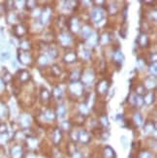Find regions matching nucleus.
Returning <instances> with one entry per match:
<instances>
[{
	"label": "nucleus",
	"mask_w": 157,
	"mask_h": 158,
	"mask_svg": "<svg viewBox=\"0 0 157 158\" xmlns=\"http://www.w3.org/2000/svg\"><path fill=\"white\" fill-rule=\"evenodd\" d=\"M94 79H95V75L94 73L91 71V70H86V71L83 73L81 77V80L83 84H86V86H89L93 83Z\"/></svg>",
	"instance_id": "nucleus-1"
},
{
	"label": "nucleus",
	"mask_w": 157,
	"mask_h": 158,
	"mask_svg": "<svg viewBox=\"0 0 157 158\" xmlns=\"http://www.w3.org/2000/svg\"><path fill=\"white\" fill-rule=\"evenodd\" d=\"M104 17H105V15H104L103 10L100 8L93 9L92 12H91V19H92V20L96 23H99L100 21L103 20Z\"/></svg>",
	"instance_id": "nucleus-2"
},
{
	"label": "nucleus",
	"mask_w": 157,
	"mask_h": 158,
	"mask_svg": "<svg viewBox=\"0 0 157 158\" xmlns=\"http://www.w3.org/2000/svg\"><path fill=\"white\" fill-rule=\"evenodd\" d=\"M18 59L23 65H27L31 62V56L27 51L20 50L19 53H18Z\"/></svg>",
	"instance_id": "nucleus-3"
},
{
	"label": "nucleus",
	"mask_w": 157,
	"mask_h": 158,
	"mask_svg": "<svg viewBox=\"0 0 157 158\" xmlns=\"http://www.w3.org/2000/svg\"><path fill=\"white\" fill-rule=\"evenodd\" d=\"M71 91L77 96H80V95H82L83 92V84L82 83H74L71 84Z\"/></svg>",
	"instance_id": "nucleus-4"
},
{
	"label": "nucleus",
	"mask_w": 157,
	"mask_h": 158,
	"mask_svg": "<svg viewBox=\"0 0 157 158\" xmlns=\"http://www.w3.org/2000/svg\"><path fill=\"white\" fill-rule=\"evenodd\" d=\"M137 44L141 48H145L149 45V39L148 37V35L145 34V33H142L138 36V39H137Z\"/></svg>",
	"instance_id": "nucleus-5"
},
{
	"label": "nucleus",
	"mask_w": 157,
	"mask_h": 158,
	"mask_svg": "<svg viewBox=\"0 0 157 158\" xmlns=\"http://www.w3.org/2000/svg\"><path fill=\"white\" fill-rule=\"evenodd\" d=\"M96 89H97V92L98 93L105 94L108 91V89H109V83H108V80H101V82L98 83L97 86H96Z\"/></svg>",
	"instance_id": "nucleus-6"
},
{
	"label": "nucleus",
	"mask_w": 157,
	"mask_h": 158,
	"mask_svg": "<svg viewBox=\"0 0 157 158\" xmlns=\"http://www.w3.org/2000/svg\"><path fill=\"white\" fill-rule=\"evenodd\" d=\"M69 28L72 32H78L80 30V23L77 18H72V19L68 21Z\"/></svg>",
	"instance_id": "nucleus-7"
},
{
	"label": "nucleus",
	"mask_w": 157,
	"mask_h": 158,
	"mask_svg": "<svg viewBox=\"0 0 157 158\" xmlns=\"http://www.w3.org/2000/svg\"><path fill=\"white\" fill-rule=\"evenodd\" d=\"M52 16V10H50L49 7H47V8L44 9V11L41 14V21L42 23H47L48 21L50 20V18Z\"/></svg>",
	"instance_id": "nucleus-8"
},
{
	"label": "nucleus",
	"mask_w": 157,
	"mask_h": 158,
	"mask_svg": "<svg viewBox=\"0 0 157 158\" xmlns=\"http://www.w3.org/2000/svg\"><path fill=\"white\" fill-rule=\"evenodd\" d=\"M23 148L20 146H15L11 150V156L12 158H21L23 157Z\"/></svg>",
	"instance_id": "nucleus-9"
},
{
	"label": "nucleus",
	"mask_w": 157,
	"mask_h": 158,
	"mask_svg": "<svg viewBox=\"0 0 157 158\" xmlns=\"http://www.w3.org/2000/svg\"><path fill=\"white\" fill-rule=\"evenodd\" d=\"M18 77H19V79L21 83H26L30 80V74H29V72L26 71V70H20V71H19Z\"/></svg>",
	"instance_id": "nucleus-10"
},
{
	"label": "nucleus",
	"mask_w": 157,
	"mask_h": 158,
	"mask_svg": "<svg viewBox=\"0 0 157 158\" xmlns=\"http://www.w3.org/2000/svg\"><path fill=\"white\" fill-rule=\"evenodd\" d=\"M143 84L147 89H152L156 86V80L155 78H152V76L148 77V78L145 80V83Z\"/></svg>",
	"instance_id": "nucleus-11"
},
{
	"label": "nucleus",
	"mask_w": 157,
	"mask_h": 158,
	"mask_svg": "<svg viewBox=\"0 0 157 158\" xmlns=\"http://www.w3.org/2000/svg\"><path fill=\"white\" fill-rule=\"evenodd\" d=\"M77 60V54L75 51H68L64 56V61L66 63H74Z\"/></svg>",
	"instance_id": "nucleus-12"
},
{
	"label": "nucleus",
	"mask_w": 157,
	"mask_h": 158,
	"mask_svg": "<svg viewBox=\"0 0 157 158\" xmlns=\"http://www.w3.org/2000/svg\"><path fill=\"white\" fill-rule=\"evenodd\" d=\"M59 40L61 42V45L64 46V47H67L71 44V37L70 35L67 34V33H62V34L59 36Z\"/></svg>",
	"instance_id": "nucleus-13"
},
{
	"label": "nucleus",
	"mask_w": 157,
	"mask_h": 158,
	"mask_svg": "<svg viewBox=\"0 0 157 158\" xmlns=\"http://www.w3.org/2000/svg\"><path fill=\"white\" fill-rule=\"evenodd\" d=\"M14 33L18 37H23L25 33H26V29H25V27L21 24L16 25V26L14 27Z\"/></svg>",
	"instance_id": "nucleus-14"
},
{
	"label": "nucleus",
	"mask_w": 157,
	"mask_h": 158,
	"mask_svg": "<svg viewBox=\"0 0 157 158\" xmlns=\"http://www.w3.org/2000/svg\"><path fill=\"white\" fill-rule=\"evenodd\" d=\"M78 139L80 140V142L83 143V144H87V143L90 141V135L87 133L86 131L83 130L79 133V138Z\"/></svg>",
	"instance_id": "nucleus-15"
},
{
	"label": "nucleus",
	"mask_w": 157,
	"mask_h": 158,
	"mask_svg": "<svg viewBox=\"0 0 157 158\" xmlns=\"http://www.w3.org/2000/svg\"><path fill=\"white\" fill-rule=\"evenodd\" d=\"M20 123L23 127H28L31 124V118L28 115H21L20 116Z\"/></svg>",
	"instance_id": "nucleus-16"
},
{
	"label": "nucleus",
	"mask_w": 157,
	"mask_h": 158,
	"mask_svg": "<svg viewBox=\"0 0 157 158\" xmlns=\"http://www.w3.org/2000/svg\"><path fill=\"white\" fill-rule=\"evenodd\" d=\"M143 98H144V105L149 106L154 102V94H153L152 92L145 93L143 96Z\"/></svg>",
	"instance_id": "nucleus-17"
},
{
	"label": "nucleus",
	"mask_w": 157,
	"mask_h": 158,
	"mask_svg": "<svg viewBox=\"0 0 157 158\" xmlns=\"http://www.w3.org/2000/svg\"><path fill=\"white\" fill-rule=\"evenodd\" d=\"M98 41H99V36H98L96 33H92L90 37L87 39V46L94 47L96 44H98Z\"/></svg>",
	"instance_id": "nucleus-18"
},
{
	"label": "nucleus",
	"mask_w": 157,
	"mask_h": 158,
	"mask_svg": "<svg viewBox=\"0 0 157 158\" xmlns=\"http://www.w3.org/2000/svg\"><path fill=\"white\" fill-rule=\"evenodd\" d=\"M114 59L115 61L118 63V65L122 64L123 61H124V54L122 53L121 50H115V54H114Z\"/></svg>",
	"instance_id": "nucleus-19"
},
{
	"label": "nucleus",
	"mask_w": 157,
	"mask_h": 158,
	"mask_svg": "<svg viewBox=\"0 0 157 158\" xmlns=\"http://www.w3.org/2000/svg\"><path fill=\"white\" fill-rule=\"evenodd\" d=\"M62 139V134H61V131L59 128H56L55 130L53 132V141L55 145H58L60 143Z\"/></svg>",
	"instance_id": "nucleus-20"
},
{
	"label": "nucleus",
	"mask_w": 157,
	"mask_h": 158,
	"mask_svg": "<svg viewBox=\"0 0 157 158\" xmlns=\"http://www.w3.org/2000/svg\"><path fill=\"white\" fill-rule=\"evenodd\" d=\"M144 131L145 133H152L155 131V124L152 121H148L144 126Z\"/></svg>",
	"instance_id": "nucleus-21"
},
{
	"label": "nucleus",
	"mask_w": 157,
	"mask_h": 158,
	"mask_svg": "<svg viewBox=\"0 0 157 158\" xmlns=\"http://www.w3.org/2000/svg\"><path fill=\"white\" fill-rule=\"evenodd\" d=\"M132 99L133 101L132 103L134 105L138 106V107H142V106L144 105V98L143 96H140V95H134V96H132Z\"/></svg>",
	"instance_id": "nucleus-22"
},
{
	"label": "nucleus",
	"mask_w": 157,
	"mask_h": 158,
	"mask_svg": "<svg viewBox=\"0 0 157 158\" xmlns=\"http://www.w3.org/2000/svg\"><path fill=\"white\" fill-rule=\"evenodd\" d=\"M10 50H9V48L7 47V48H4V49H2L1 51H0V57H1V59L3 61H5V60H8L9 58H10Z\"/></svg>",
	"instance_id": "nucleus-23"
},
{
	"label": "nucleus",
	"mask_w": 157,
	"mask_h": 158,
	"mask_svg": "<svg viewBox=\"0 0 157 158\" xmlns=\"http://www.w3.org/2000/svg\"><path fill=\"white\" fill-rule=\"evenodd\" d=\"M104 154L106 158H115V150L112 149L111 146H106L104 148Z\"/></svg>",
	"instance_id": "nucleus-24"
},
{
	"label": "nucleus",
	"mask_w": 157,
	"mask_h": 158,
	"mask_svg": "<svg viewBox=\"0 0 157 158\" xmlns=\"http://www.w3.org/2000/svg\"><path fill=\"white\" fill-rule=\"evenodd\" d=\"M81 73H80L78 70H76V71L74 72H72V74L70 75V80H71V83H78L80 80H81Z\"/></svg>",
	"instance_id": "nucleus-25"
},
{
	"label": "nucleus",
	"mask_w": 157,
	"mask_h": 158,
	"mask_svg": "<svg viewBox=\"0 0 157 158\" xmlns=\"http://www.w3.org/2000/svg\"><path fill=\"white\" fill-rule=\"evenodd\" d=\"M56 115H57L58 117H60V118L64 117L65 115H66V108H65L63 105H59V106L57 107Z\"/></svg>",
	"instance_id": "nucleus-26"
},
{
	"label": "nucleus",
	"mask_w": 157,
	"mask_h": 158,
	"mask_svg": "<svg viewBox=\"0 0 157 158\" xmlns=\"http://www.w3.org/2000/svg\"><path fill=\"white\" fill-rule=\"evenodd\" d=\"M44 116L47 120H54L55 119V113H54L52 110H47L44 113Z\"/></svg>",
	"instance_id": "nucleus-27"
},
{
	"label": "nucleus",
	"mask_w": 157,
	"mask_h": 158,
	"mask_svg": "<svg viewBox=\"0 0 157 158\" xmlns=\"http://www.w3.org/2000/svg\"><path fill=\"white\" fill-rule=\"evenodd\" d=\"M147 89L145 87V86L143 83L142 84H139V86H137V89H136V93L137 95H140V96H144V95L147 93Z\"/></svg>",
	"instance_id": "nucleus-28"
},
{
	"label": "nucleus",
	"mask_w": 157,
	"mask_h": 158,
	"mask_svg": "<svg viewBox=\"0 0 157 158\" xmlns=\"http://www.w3.org/2000/svg\"><path fill=\"white\" fill-rule=\"evenodd\" d=\"M110 41H111V38H110V35L108 34V33H105V34L101 35L99 37V41L102 45H106V44L110 43Z\"/></svg>",
	"instance_id": "nucleus-29"
},
{
	"label": "nucleus",
	"mask_w": 157,
	"mask_h": 158,
	"mask_svg": "<svg viewBox=\"0 0 157 158\" xmlns=\"http://www.w3.org/2000/svg\"><path fill=\"white\" fill-rule=\"evenodd\" d=\"M82 34H83V37L85 38V39H88L91 34H92V31H91V29L89 26H85L83 28L82 30Z\"/></svg>",
	"instance_id": "nucleus-30"
},
{
	"label": "nucleus",
	"mask_w": 157,
	"mask_h": 158,
	"mask_svg": "<svg viewBox=\"0 0 157 158\" xmlns=\"http://www.w3.org/2000/svg\"><path fill=\"white\" fill-rule=\"evenodd\" d=\"M27 145H28L29 148H35L36 146H37V145H38L37 139H36V138H33V137H29V138L27 139Z\"/></svg>",
	"instance_id": "nucleus-31"
},
{
	"label": "nucleus",
	"mask_w": 157,
	"mask_h": 158,
	"mask_svg": "<svg viewBox=\"0 0 157 158\" xmlns=\"http://www.w3.org/2000/svg\"><path fill=\"white\" fill-rule=\"evenodd\" d=\"M64 3H65L64 4L65 8L68 10H73L78 6V1H65Z\"/></svg>",
	"instance_id": "nucleus-32"
},
{
	"label": "nucleus",
	"mask_w": 157,
	"mask_h": 158,
	"mask_svg": "<svg viewBox=\"0 0 157 158\" xmlns=\"http://www.w3.org/2000/svg\"><path fill=\"white\" fill-rule=\"evenodd\" d=\"M134 121H135V123H136L137 125H142V124L144 123V118H143V116H142L141 113H137L136 115L134 116Z\"/></svg>",
	"instance_id": "nucleus-33"
},
{
	"label": "nucleus",
	"mask_w": 157,
	"mask_h": 158,
	"mask_svg": "<svg viewBox=\"0 0 157 158\" xmlns=\"http://www.w3.org/2000/svg\"><path fill=\"white\" fill-rule=\"evenodd\" d=\"M53 97H55L56 99H61L62 98V90L60 87H54L53 90Z\"/></svg>",
	"instance_id": "nucleus-34"
},
{
	"label": "nucleus",
	"mask_w": 157,
	"mask_h": 158,
	"mask_svg": "<svg viewBox=\"0 0 157 158\" xmlns=\"http://www.w3.org/2000/svg\"><path fill=\"white\" fill-rule=\"evenodd\" d=\"M24 5L27 7L28 10H33L34 8H36V6H37V2L33 1V0H29V1L25 2Z\"/></svg>",
	"instance_id": "nucleus-35"
},
{
	"label": "nucleus",
	"mask_w": 157,
	"mask_h": 158,
	"mask_svg": "<svg viewBox=\"0 0 157 158\" xmlns=\"http://www.w3.org/2000/svg\"><path fill=\"white\" fill-rule=\"evenodd\" d=\"M41 97L44 101H47V100H49L50 99V92H49V90L47 89H43L42 91H41Z\"/></svg>",
	"instance_id": "nucleus-36"
},
{
	"label": "nucleus",
	"mask_w": 157,
	"mask_h": 158,
	"mask_svg": "<svg viewBox=\"0 0 157 158\" xmlns=\"http://www.w3.org/2000/svg\"><path fill=\"white\" fill-rule=\"evenodd\" d=\"M30 43L27 42V41H23L20 43V50H23V51H27L29 49H30Z\"/></svg>",
	"instance_id": "nucleus-37"
},
{
	"label": "nucleus",
	"mask_w": 157,
	"mask_h": 158,
	"mask_svg": "<svg viewBox=\"0 0 157 158\" xmlns=\"http://www.w3.org/2000/svg\"><path fill=\"white\" fill-rule=\"evenodd\" d=\"M88 106H87L86 104H82L81 106H80V112H81L82 115H87L88 113Z\"/></svg>",
	"instance_id": "nucleus-38"
},
{
	"label": "nucleus",
	"mask_w": 157,
	"mask_h": 158,
	"mask_svg": "<svg viewBox=\"0 0 157 158\" xmlns=\"http://www.w3.org/2000/svg\"><path fill=\"white\" fill-rule=\"evenodd\" d=\"M48 58H47L46 56H39L38 58V63L41 65V66H45L47 63H48Z\"/></svg>",
	"instance_id": "nucleus-39"
},
{
	"label": "nucleus",
	"mask_w": 157,
	"mask_h": 158,
	"mask_svg": "<svg viewBox=\"0 0 157 158\" xmlns=\"http://www.w3.org/2000/svg\"><path fill=\"white\" fill-rule=\"evenodd\" d=\"M48 54H49L50 57H52L53 59H54V58H56L57 56H58V51L55 49H50L48 50Z\"/></svg>",
	"instance_id": "nucleus-40"
},
{
	"label": "nucleus",
	"mask_w": 157,
	"mask_h": 158,
	"mask_svg": "<svg viewBox=\"0 0 157 158\" xmlns=\"http://www.w3.org/2000/svg\"><path fill=\"white\" fill-rule=\"evenodd\" d=\"M8 113V109L5 105L0 104V116H5Z\"/></svg>",
	"instance_id": "nucleus-41"
},
{
	"label": "nucleus",
	"mask_w": 157,
	"mask_h": 158,
	"mask_svg": "<svg viewBox=\"0 0 157 158\" xmlns=\"http://www.w3.org/2000/svg\"><path fill=\"white\" fill-rule=\"evenodd\" d=\"M82 54H83V56L85 58V59H89L90 58V56H91V53H90V50H87V49H83L82 50Z\"/></svg>",
	"instance_id": "nucleus-42"
},
{
	"label": "nucleus",
	"mask_w": 157,
	"mask_h": 158,
	"mask_svg": "<svg viewBox=\"0 0 157 158\" xmlns=\"http://www.w3.org/2000/svg\"><path fill=\"white\" fill-rule=\"evenodd\" d=\"M149 72L151 73V75H153V76H156V74H157V67H156V64L155 63H153V64H151L150 66H149Z\"/></svg>",
	"instance_id": "nucleus-43"
},
{
	"label": "nucleus",
	"mask_w": 157,
	"mask_h": 158,
	"mask_svg": "<svg viewBox=\"0 0 157 158\" xmlns=\"http://www.w3.org/2000/svg\"><path fill=\"white\" fill-rule=\"evenodd\" d=\"M52 72L53 73L54 75H60L61 74V69L58 67L57 65H53L52 67Z\"/></svg>",
	"instance_id": "nucleus-44"
},
{
	"label": "nucleus",
	"mask_w": 157,
	"mask_h": 158,
	"mask_svg": "<svg viewBox=\"0 0 157 158\" xmlns=\"http://www.w3.org/2000/svg\"><path fill=\"white\" fill-rule=\"evenodd\" d=\"M120 141H121V144L123 146L124 148H126L127 146H128V140L125 137V136H121V138H120Z\"/></svg>",
	"instance_id": "nucleus-45"
},
{
	"label": "nucleus",
	"mask_w": 157,
	"mask_h": 158,
	"mask_svg": "<svg viewBox=\"0 0 157 158\" xmlns=\"http://www.w3.org/2000/svg\"><path fill=\"white\" fill-rule=\"evenodd\" d=\"M101 122L103 124V126H109V120H108L107 115H104L101 117Z\"/></svg>",
	"instance_id": "nucleus-46"
},
{
	"label": "nucleus",
	"mask_w": 157,
	"mask_h": 158,
	"mask_svg": "<svg viewBox=\"0 0 157 158\" xmlns=\"http://www.w3.org/2000/svg\"><path fill=\"white\" fill-rule=\"evenodd\" d=\"M7 141H8V136H7L5 133L0 135V144L4 145L5 143H7Z\"/></svg>",
	"instance_id": "nucleus-47"
},
{
	"label": "nucleus",
	"mask_w": 157,
	"mask_h": 158,
	"mask_svg": "<svg viewBox=\"0 0 157 158\" xmlns=\"http://www.w3.org/2000/svg\"><path fill=\"white\" fill-rule=\"evenodd\" d=\"M119 34H120V37L126 38V34H127V27H126V25H125V26L121 27V29H120Z\"/></svg>",
	"instance_id": "nucleus-48"
},
{
	"label": "nucleus",
	"mask_w": 157,
	"mask_h": 158,
	"mask_svg": "<svg viewBox=\"0 0 157 158\" xmlns=\"http://www.w3.org/2000/svg\"><path fill=\"white\" fill-rule=\"evenodd\" d=\"M139 158H152V155L151 153H149L148 151H144L140 154V157Z\"/></svg>",
	"instance_id": "nucleus-49"
},
{
	"label": "nucleus",
	"mask_w": 157,
	"mask_h": 158,
	"mask_svg": "<svg viewBox=\"0 0 157 158\" xmlns=\"http://www.w3.org/2000/svg\"><path fill=\"white\" fill-rule=\"evenodd\" d=\"M7 131V126L5 123H0V134H4Z\"/></svg>",
	"instance_id": "nucleus-50"
},
{
	"label": "nucleus",
	"mask_w": 157,
	"mask_h": 158,
	"mask_svg": "<svg viewBox=\"0 0 157 158\" xmlns=\"http://www.w3.org/2000/svg\"><path fill=\"white\" fill-rule=\"evenodd\" d=\"M145 61L142 59V58H139V59H138V65H139V67H140L141 69H143L144 66H145Z\"/></svg>",
	"instance_id": "nucleus-51"
},
{
	"label": "nucleus",
	"mask_w": 157,
	"mask_h": 158,
	"mask_svg": "<svg viewBox=\"0 0 157 158\" xmlns=\"http://www.w3.org/2000/svg\"><path fill=\"white\" fill-rule=\"evenodd\" d=\"M62 128H64V129H69V128H70V122H69V121H64V122H62Z\"/></svg>",
	"instance_id": "nucleus-52"
},
{
	"label": "nucleus",
	"mask_w": 157,
	"mask_h": 158,
	"mask_svg": "<svg viewBox=\"0 0 157 158\" xmlns=\"http://www.w3.org/2000/svg\"><path fill=\"white\" fill-rule=\"evenodd\" d=\"M4 87H5V83L2 80V79H0V91H2L4 89Z\"/></svg>",
	"instance_id": "nucleus-53"
},
{
	"label": "nucleus",
	"mask_w": 157,
	"mask_h": 158,
	"mask_svg": "<svg viewBox=\"0 0 157 158\" xmlns=\"http://www.w3.org/2000/svg\"><path fill=\"white\" fill-rule=\"evenodd\" d=\"M74 158H82V156H81V154H80V153L75 152V154H74Z\"/></svg>",
	"instance_id": "nucleus-54"
},
{
	"label": "nucleus",
	"mask_w": 157,
	"mask_h": 158,
	"mask_svg": "<svg viewBox=\"0 0 157 158\" xmlns=\"http://www.w3.org/2000/svg\"><path fill=\"white\" fill-rule=\"evenodd\" d=\"M27 158H37V157H36V155H34V154H29Z\"/></svg>",
	"instance_id": "nucleus-55"
}]
</instances>
